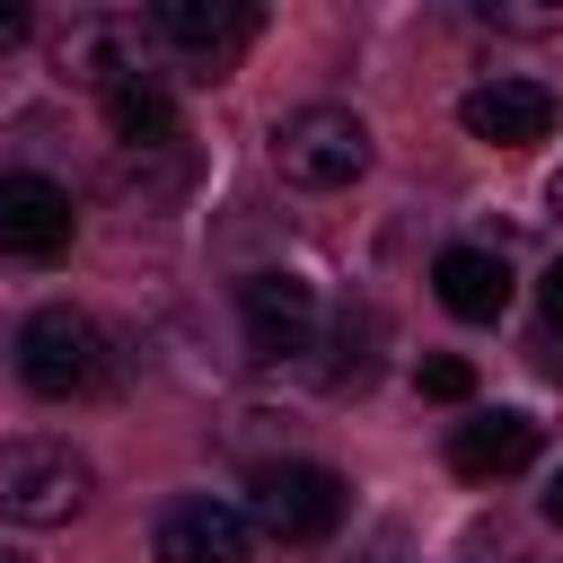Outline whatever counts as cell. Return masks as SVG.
Instances as JSON below:
<instances>
[{
    "mask_svg": "<svg viewBox=\"0 0 563 563\" xmlns=\"http://www.w3.org/2000/svg\"><path fill=\"white\" fill-rule=\"evenodd\" d=\"M352 510V484L317 457H282V466H255L246 484V528L273 537V545H325Z\"/></svg>",
    "mask_w": 563,
    "mask_h": 563,
    "instance_id": "cell-1",
    "label": "cell"
},
{
    "mask_svg": "<svg viewBox=\"0 0 563 563\" xmlns=\"http://www.w3.org/2000/svg\"><path fill=\"white\" fill-rule=\"evenodd\" d=\"M545 202H554V211H563V167H554V185H545Z\"/></svg>",
    "mask_w": 563,
    "mask_h": 563,
    "instance_id": "cell-18",
    "label": "cell"
},
{
    "mask_svg": "<svg viewBox=\"0 0 563 563\" xmlns=\"http://www.w3.org/2000/svg\"><path fill=\"white\" fill-rule=\"evenodd\" d=\"M70 229H79V211H70V194H62L53 176H35V167L0 176V255L44 264V255L70 246Z\"/></svg>",
    "mask_w": 563,
    "mask_h": 563,
    "instance_id": "cell-8",
    "label": "cell"
},
{
    "mask_svg": "<svg viewBox=\"0 0 563 563\" xmlns=\"http://www.w3.org/2000/svg\"><path fill=\"white\" fill-rule=\"evenodd\" d=\"M545 317L563 325V264H545Z\"/></svg>",
    "mask_w": 563,
    "mask_h": 563,
    "instance_id": "cell-16",
    "label": "cell"
},
{
    "mask_svg": "<svg viewBox=\"0 0 563 563\" xmlns=\"http://www.w3.org/2000/svg\"><path fill=\"white\" fill-rule=\"evenodd\" d=\"M150 554L158 563H255V528H246V510H229L211 493H185V501L158 510Z\"/></svg>",
    "mask_w": 563,
    "mask_h": 563,
    "instance_id": "cell-6",
    "label": "cell"
},
{
    "mask_svg": "<svg viewBox=\"0 0 563 563\" xmlns=\"http://www.w3.org/2000/svg\"><path fill=\"white\" fill-rule=\"evenodd\" d=\"M53 70L106 97L114 79H132V70H141V26H132V18H79V26L53 44Z\"/></svg>",
    "mask_w": 563,
    "mask_h": 563,
    "instance_id": "cell-10",
    "label": "cell"
},
{
    "mask_svg": "<svg viewBox=\"0 0 563 563\" xmlns=\"http://www.w3.org/2000/svg\"><path fill=\"white\" fill-rule=\"evenodd\" d=\"M457 123L475 141H493V150H528V141H545L563 123V97L545 79H484V88L457 97Z\"/></svg>",
    "mask_w": 563,
    "mask_h": 563,
    "instance_id": "cell-7",
    "label": "cell"
},
{
    "mask_svg": "<svg viewBox=\"0 0 563 563\" xmlns=\"http://www.w3.org/2000/svg\"><path fill=\"white\" fill-rule=\"evenodd\" d=\"M106 123H114V141H123V150H141V158L185 141V132H176V97H167L150 70H132V79H114V88H106Z\"/></svg>",
    "mask_w": 563,
    "mask_h": 563,
    "instance_id": "cell-13",
    "label": "cell"
},
{
    "mask_svg": "<svg viewBox=\"0 0 563 563\" xmlns=\"http://www.w3.org/2000/svg\"><path fill=\"white\" fill-rule=\"evenodd\" d=\"M273 167L290 185H308V194H334V185H352L369 167V123L352 106H290L273 123Z\"/></svg>",
    "mask_w": 563,
    "mask_h": 563,
    "instance_id": "cell-4",
    "label": "cell"
},
{
    "mask_svg": "<svg viewBox=\"0 0 563 563\" xmlns=\"http://www.w3.org/2000/svg\"><path fill=\"white\" fill-rule=\"evenodd\" d=\"M97 493V466L70 440H0V519L18 528H70Z\"/></svg>",
    "mask_w": 563,
    "mask_h": 563,
    "instance_id": "cell-3",
    "label": "cell"
},
{
    "mask_svg": "<svg viewBox=\"0 0 563 563\" xmlns=\"http://www.w3.org/2000/svg\"><path fill=\"white\" fill-rule=\"evenodd\" d=\"M26 26H35V18H26V0H0V53H9Z\"/></svg>",
    "mask_w": 563,
    "mask_h": 563,
    "instance_id": "cell-15",
    "label": "cell"
},
{
    "mask_svg": "<svg viewBox=\"0 0 563 563\" xmlns=\"http://www.w3.org/2000/svg\"><path fill=\"white\" fill-rule=\"evenodd\" d=\"M413 378H422V396H440V405H466V396H475V369H466L457 352H431Z\"/></svg>",
    "mask_w": 563,
    "mask_h": 563,
    "instance_id": "cell-14",
    "label": "cell"
},
{
    "mask_svg": "<svg viewBox=\"0 0 563 563\" xmlns=\"http://www.w3.org/2000/svg\"><path fill=\"white\" fill-rule=\"evenodd\" d=\"M238 325H246V361L282 369L317 343V290L299 273H246L238 282Z\"/></svg>",
    "mask_w": 563,
    "mask_h": 563,
    "instance_id": "cell-5",
    "label": "cell"
},
{
    "mask_svg": "<svg viewBox=\"0 0 563 563\" xmlns=\"http://www.w3.org/2000/svg\"><path fill=\"white\" fill-rule=\"evenodd\" d=\"M150 35L176 44V53L229 62V53L255 35V9H238V0H158V9H150Z\"/></svg>",
    "mask_w": 563,
    "mask_h": 563,
    "instance_id": "cell-11",
    "label": "cell"
},
{
    "mask_svg": "<svg viewBox=\"0 0 563 563\" xmlns=\"http://www.w3.org/2000/svg\"><path fill=\"white\" fill-rule=\"evenodd\" d=\"M18 378L35 387V396H53V405H70V396H97L106 387V325L88 317V308H70V299H53V308H35L26 325H18Z\"/></svg>",
    "mask_w": 563,
    "mask_h": 563,
    "instance_id": "cell-2",
    "label": "cell"
},
{
    "mask_svg": "<svg viewBox=\"0 0 563 563\" xmlns=\"http://www.w3.org/2000/svg\"><path fill=\"white\" fill-rule=\"evenodd\" d=\"M545 519L563 528V466H554V484H545Z\"/></svg>",
    "mask_w": 563,
    "mask_h": 563,
    "instance_id": "cell-17",
    "label": "cell"
},
{
    "mask_svg": "<svg viewBox=\"0 0 563 563\" xmlns=\"http://www.w3.org/2000/svg\"><path fill=\"white\" fill-rule=\"evenodd\" d=\"M431 282H440V308L466 317V325H493V317L510 308V264H501L493 246H449V255L431 264Z\"/></svg>",
    "mask_w": 563,
    "mask_h": 563,
    "instance_id": "cell-12",
    "label": "cell"
},
{
    "mask_svg": "<svg viewBox=\"0 0 563 563\" xmlns=\"http://www.w3.org/2000/svg\"><path fill=\"white\" fill-rule=\"evenodd\" d=\"M0 563H18V554H0Z\"/></svg>",
    "mask_w": 563,
    "mask_h": 563,
    "instance_id": "cell-19",
    "label": "cell"
},
{
    "mask_svg": "<svg viewBox=\"0 0 563 563\" xmlns=\"http://www.w3.org/2000/svg\"><path fill=\"white\" fill-rule=\"evenodd\" d=\"M528 457H537V422H528V413H510V405H493V413H466V422L449 431V466H457L466 484L519 475Z\"/></svg>",
    "mask_w": 563,
    "mask_h": 563,
    "instance_id": "cell-9",
    "label": "cell"
}]
</instances>
